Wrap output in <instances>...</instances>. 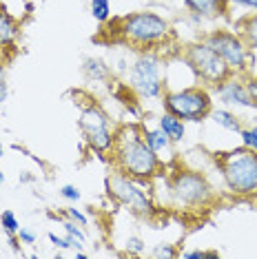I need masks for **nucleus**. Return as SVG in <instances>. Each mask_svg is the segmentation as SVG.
<instances>
[{"label":"nucleus","instance_id":"obj_18","mask_svg":"<svg viewBox=\"0 0 257 259\" xmlns=\"http://www.w3.org/2000/svg\"><path fill=\"white\" fill-rule=\"evenodd\" d=\"M211 117H213L215 124L222 126V128H226V131L239 133V128H242V124H239V117L235 113H231V111H226V109L211 111Z\"/></svg>","mask_w":257,"mask_h":259},{"label":"nucleus","instance_id":"obj_33","mask_svg":"<svg viewBox=\"0 0 257 259\" xmlns=\"http://www.w3.org/2000/svg\"><path fill=\"white\" fill-rule=\"evenodd\" d=\"M3 182H5V173H3V170H0V184H3Z\"/></svg>","mask_w":257,"mask_h":259},{"label":"nucleus","instance_id":"obj_8","mask_svg":"<svg viewBox=\"0 0 257 259\" xmlns=\"http://www.w3.org/2000/svg\"><path fill=\"white\" fill-rule=\"evenodd\" d=\"M128 89L138 98H160L164 93L162 80V60L155 54H140L128 71Z\"/></svg>","mask_w":257,"mask_h":259},{"label":"nucleus","instance_id":"obj_24","mask_svg":"<svg viewBox=\"0 0 257 259\" xmlns=\"http://www.w3.org/2000/svg\"><path fill=\"white\" fill-rule=\"evenodd\" d=\"M64 215H67L69 220H73L75 224H80V226H87V222H89L87 220V215L82 213V210H78V208H67L64 210Z\"/></svg>","mask_w":257,"mask_h":259},{"label":"nucleus","instance_id":"obj_22","mask_svg":"<svg viewBox=\"0 0 257 259\" xmlns=\"http://www.w3.org/2000/svg\"><path fill=\"white\" fill-rule=\"evenodd\" d=\"M64 226V231H67L69 237H73L75 241H80V244H84V233H82V228H80V224H75L73 220H67L62 224Z\"/></svg>","mask_w":257,"mask_h":259},{"label":"nucleus","instance_id":"obj_25","mask_svg":"<svg viewBox=\"0 0 257 259\" xmlns=\"http://www.w3.org/2000/svg\"><path fill=\"white\" fill-rule=\"evenodd\" d=\"M7 93L9 89H7V75H5V62L0 60V104L7 100Z\"/></svg>","mask_w":257,"mask_h":259},{"label":"nucleus","instance_id":"obj_13","mask_svg":"<svg viewBox=\"0 0 257 259\" xmlns=\"http://www.w3.org/2000/svg\"><path fill=\"white\" fill-rule=\"evenodd\" d=\"M184 7L195 16H204V18H218L229 11L231 0H182Z\"/></svg>","mask_w":257,"mask_h":259},{"label":"nucleus","instance_id":"obj_26","mask_svg":"<svg viewBox=\"0 0 257 259\" xmlns=\"http://www.w3.org/2000/svg\"><path fill=\"white\" fill-rule=\"evenodd\" d=\"M60 195H62L64 199H69V202H78V199H80V191H78L75 186L67 184V186L60 188Z\"/></svg>","mask_w":257,"mask_h":259},{"label":"nucleus","instance_id":"obj_21","mask_svg":"<svg viewBox=\"0 0 257 259\" xmlns=\"http://www.w3.org/2000/svg\"><path fill=\"white\" fill-rule=\"evenodd\" d=\"M239 138H242V146L257 153V126L250 128H239Z\"/></svg>","mask_w":257,"mask_h":259},{"label":"nucleus","instance_id":"obj_14","mask_svg":"<svg viewBox=\"0 0 257 259\" xmlns=\"http://www.w3.org/2000/svg\"><path fill=\"white\" fill-rule=\"evenodd\" d=\"M157 126H160L162 131L168 135V138H171V142H182V140H184V133H186L184 120H180V117L166 113V111H164V115L157 120Z\"/></svg>","mask_w":257,"mask_h":259},{"label":"nucleus","instance_id":"obj_2","mask_svg":"<svg viewBox=\"0 0 257 259\" xmlns=\"http://www.w3.org/2000/svg\"><path fill=\"white\" fill-rule=\"evenodd\" d=\"M118 36L138 49H153L171 36V25L153 11H138L118 20Z\"/></svg>","mask_w":257,"mask_h":259},{"label":"nucleus","instance_id":"obj_17","mask_svg":"<svg viewBox=\"0 0 257 259\" xmlns=\"http://www.w3.org/2000/svg\"><path fill=\"white\" fill-rule=\"evenodd\" d=\"M82 71L84 75L89 80H96V82H100V80H107L109 78V67L104 64L102 60H98V58H87L84 64H82Z\"/></svg>","mask_w":257,"mask_h":259},{"label":"nucleus","instance_id":"obj_4","mask_svg":"<svg viewBox=\"0 0 257 259\" xmlns=\"http://www.w3.org/2000/svg\"><path fill=\"white\" fill-rule=\"evenodd\" d=\"M168 191L178 206L184 208H206L215 202V191L211 182L197 170L180 168L168 178Z\"/></svg>","mask_w":257,"mask_h":259},{"label":"nucleus","instance_id":"obj_19","mask_svg":"<svg viewBox=\"0 0 257 259\" xmlns=\"http://www.w3.org/2000/svg\"><path fill=\"white\" fill-rule=\"evenodd\" d=\"M91 16L98 22H107L111 18V3L109 0H91Z\"/></svg>","mask_w":257,"mask_h":259},{"label":"nucleus","instance_id":"obj_32","mask_svg":"<svg viewBox=\"0 0 257 259\" xmlns=\"http://www.w3.org/2000/svg\"><path fill=\"white\" fill-rule=\"evenodd\" d=\"M75 259H87V255H84L82 250H78V252H75Z\"/></svg>","mask_w":257,"mask_h":259},{"label":"nucleus","instance_id":"obj_12","mask_svg":"<svg viewBox=\"0 0 257 259\" xmlns=\"http://www.w3.org/2000/svg\"><path fill=\"white\" fill-rule=\"evenodd\" d=\"M20 27L18 20L0 5V51H11L18 42Z\"/></svg>","mask_w":257,"mask_h":259},{"label":"nucleus","instance_id":"obj_29","mask_svg":"<svg viewBox=\"0 0 257 259\" xmlns=\"http://www.w3.org/2000/svg\"><path fill=\"white\" fill-rule=\"evenodd\" d=\"M182 257L186 259H204V257H218L215 250H191V252H184Z\"/></svg>","mask_w":257,"mask_h":259},{"label":"nucleus","instance_id":"obj_6","mask_svg":"<svg viewBox=\"0 0 257 259\" xmlns=\"http://www.w3.org/2000/svg\"><path fill=\"white\" fill-rule=\"evenodd\" d=\"M164 111L184 122H200L211 115L213 102L204 87H186L180 91H168L162 98Z\"/></svg>","mask_w":257,"mask_h":259},{"label":"nucleus","instance_id":"obj_34","mask_svg":"<svg viewBox=\"0 0 257 259\" xmlns=\"http://www.w3.org/2000/svg\"><path fill=\"white\" fill-rule=\"evenodd\" d=\"M3 155H5V146L0 144V157H3Z\"/></svg>","mask_w":257,"mask_h":259},{"label":"nucleus","instance_id":"obj_11","mask_svg":"<svg viewBox=\"0 0 257 259\" xmlns=\"http://www.w3.org/2000/svg\"><path fill=\"white\" fill-rule=\"evenodd\" d=\"M218 89V96L222 102H226V104H235V107H246V109H257L255 107V102H253V98L248 96V91H246V84H244L242 80H237V78H226L222 84L215 87Z\"/></svg>","mask_w":257,"mask_h":259},{"label":"nucleus","instance_id":"obj_1","mask_svg":"<svg viewBox=\"0 0 257 259\" xmlns=\"http://www.w3.org/2000/svg\"><path fill=\"white\" fill-rule=\"evenodd\" d=\"M111 155H113L115 168L124 170L126 175H131L138 182H149L164 170L157 153L144 142L142 128L136 124L122 126L115 133Z\"/></svg>","mask_w":257,"mask_h":259},{"label":"nucleus","instance_id":"obj_9","mask_svg":"<svg viewBox=\"0 0 257 259\" xmlns=\"http://www.w3.org/2000/svg\"><path fill=\"white\" fill-rule=\"evenodd\" d=\"M78 126L80 131H82L87 144L91 146V151L100 153H111L113 149V140H115V133L111 131L109 126V117L107 113L98 107L96 102L93 104H87L82 109V113H80V120H78Z\"/></svg>","mask_w":257,"mask_h":259},{"label":"nucleus","instance_id":"obj_23","mask_svg":"<svg viewBox=\"0 0 257 259\" xmlns=\"http://www.w3.org/2000/svg\"><path fill=\"white\" fill-rule=\"evenodd\" d=\"M144 248H147V246H144V241L140 237H128L126 239V250L133 252V255H142Z\"/></svg>","mask_w":257,"mask_h":259},{"label":"nucleus","instance_id":"obj_20","mask_svg":"<svg viewBox=\"0 0 257 259\" xmlns=\"http://www.w3.org/2000/svg\"><path fill=\"white\" fill-rule=\"evenodd\" d=\"M0 224H3L5 233L9 235V237H18V231H20V222L18 217H16L11 210H5L3 215H0Z\"/></svg>","mask_w":257,"mask_h":259},{"label":"nucleus","instance_id":"obj_10","mask_svg":"<svg viewBox=\"0 0 257 259\" xmlns=\"http://www.w3.org/2000/svg\"><path fill=\"white\" fill-rule=\"evenodd\" d=\"M204 42L226 62V67H229L233 73L246 71L248 60H250V51H248V45L244 42L239 33L226 31V29H218V31L208 33Z\"/></svg>","mask_w":257,"mask_h":259},{"label":"nucleus","instance_id":"obj_31","mask_svg":"<svg viewBox=\"0 0 257 259\" xmlns=\"http://www.w3.org/2000/svg\"><path fill=\"white\" fill-rule=\"evenodd\" d=\"M231 5H237V7H244V9H253V11H257V0H231Z\"/></svg>","mask_w":257,"mask_h":259},{"label":"nucleus","instance_id":"obj_30","mask_svg":"<svg viewBox=\"0 0 257 259\" xmlns=\"http://www.w3.org/2000/svg\"><path fill=\"white\" fill-rule=\"evenodd\" d=\"M246 84V91H248V96L253 98V102H255V107H257V78H250L244 82Z\"/></svg>","mask_w":257,"mask_h":259},{"label":"nucleus","instance_id":"obj_15","mask_svg":"<svg viewBox=\"0 0 257 259\" xmlns=\"http://www.w3.org/2000/svg\"><path fill=\"white\" fill-rule=\"evenodd\" d=\"M142 135H144V142H147L155 153H162L164 149H168V146L173 144L171 138H168L160 126L157 128H142Z\"/></svg>","mask_w":257,"mask_h":259},{"label":"nucleus","instance_id":"obj_27","mask_svg":"<svg viewBox=\"0 0 257 259\" xmlns=\"http://www.w3.org/2000/svg\"><path fill=\"white\" fill-rule=\"evenodd\" d=\"M153 255L155 257H178L180 252L173 248V246H168V244H162V246H157V248L153 250Z\"/></svg>","mask_w":257,"mask_h":259},{"label":"nucleus","instance_id":"obj_3","mask_svg":"<svg viewBox=\"0 0 257 259\" xmlns=\"http://www.w3.org/2000/svg\"><path fill=\"white\" fill-rule=\"evenodd\" d=\"M218 164L226 188L233 195L257 193V153L242 146L229 153H218Z\"/></svg>","mask_w":257,"mask_h":259},{"label":"nucleus","instance_id":"obj_16","mask_svg":"<svg viewBox=\"0 0 257 259\" xmlns=\"http://www.w3.org/2000/svg\"><path fill=\"white\" fill-rule=\"evenodd\" d=\"M239 36L248 45V49H257V14L255 16H246L239 22Z\"/></svg>","mask_w":257,"mask_h":259},{"label":"nucleus","instance_id":"obj_28","mask_svg":"<svg viewBox=\"0 0 257 259\" xmlns=\"http://www.w3.org/2000/svg\"><path fill=\"white\" fill-rule=\"evenodd\" d=\"M18 241H20V244H36V233L29 231V228H22V226H20V231H18Z\"/></svg>","mask_w":257,"mask_h":259},{"label":"nucleus","instance_id":"obj_5","mask_svg":"<svg viewBox=\"0 0 257 259\" xmlns=\"http://www.w3.org/2000/svg\"><path fill=\"white\" fill-rule=\"evenodd\" d=\"M182 60H184L186 67L193 71V75H195L200 82H204V84L218 87L226 78H231L233 75V71L226 67V62L222 60L211 47L204 42V40L186 47L184 54H182Z\"/></svg>","mask_w":257,"mask_h":259},{"label":"nucleus","instance_id":"obj_7","mask_svg":"<svg viewBox=\"0 0 257 259\" xmlns=\"http://www.w3.org/2000/svg\"><path fill=\"white\" fill-rule=\"evenodd\" d=\"M107 193L113 202H118L120 206H126L131 213H136L140 217L153 215V202H151V197L138 186V180H133L124 170L113 168L107 175Z\"/></svg>","mask_w":257,"mask_h":259}]
</instances>
